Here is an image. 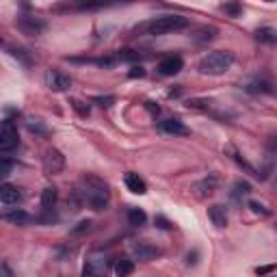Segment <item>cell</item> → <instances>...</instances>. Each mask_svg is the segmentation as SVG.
I'll list each match as a JSON object with an SVG mask.
<instances>
[{
	"label": "cell",
	"mask_w": 277,
	"mask_h": 277,
	"mask_svg": "<svg viewBox=\"0 0 277 277\" xmlns=\"http://www.w3.org/2000/svg\"><path fill=\"white\" fill-rule=\"evenodd\" d=\"M82 195H85V201L89 204L91 210H104L108 206V201H110V187H108V182H104L100 175H94V173H85L82 175Z\"/></svg>",
	"instance_id": "6da1fadb"
},
{
	"label": "cell",
	"mask_w": 277,
	"mask_h": 277,
	"mask_svg": "<svg viewBox=\"0 0 277 277\" xmlns=\"http://www.w3.org/2000/svg\"><path fill=\"white\" fill-rule=\"evenodd\" d=\"M189 26V17L184 15H160V17H154V20L145 22L141 26H136L134 33H145V35H167V33H178L184 31Z\"/></svg>",
	"instance_id": "7a4b0ae2"
},
{
	"label": "cell",
	"mask_w": 277,
	"mask_h": 277,
	"mask_svg": "<svg viewBox=\"0 0 277 277\" xmlns=\"http://www.w3.org/2000/svg\"><path fill=\"white\" fill-rule=\"evenodd\" d=\"M234 65V52L229 50H212L199 61L197 72L204 76H221Z\"/></svg>",
	"instance_id": "3957f363"
},
{
	"label": "cell",
	"mask_w": 277,
	"mask_h": 277,
	"mask_svg": "<svg viewBox=\"0 0 277 277\" xmlns=\"http://www.w3.org/2000/svg\"><path fill=\"white\" fill-rule=\"evenodd\" d=\"M20 147V134H17V126L13 124V119L5 117L3 126H0V152L3 156H9L13 150Z\"/></svg>",
	"instance_id": "277c9868"
},
{
	"label": "cell",
	"mask_w": 277,
	"mask_h": 277,
	"mask_svg": "<svg viewBox=\"0 0 277 277\" xmlns=\"http://www.w3.org/2000/svg\"><path fill=\"white\" fill-rule=\"evenodd\" d=\"M15 26L22 35H29V37H39L48 29L45 20H41V17H37V15H17Z\"/></svg>",
	"instance_id": "5b68a950"
},
{
	"label": "cell",
	"mask_w": 277,
	"mask_h": 277,
	"mask_svg": "<svg viewBox=\"0 0 277 277\" xmlns=\"http://www.w3.org/2000/svg\"><path fill=\"white\" fill-rule=\"evenodd\" d=\"M43 82L50 91H57V94H63V91H67L72 87V78L61 70H48L43 74Z\"/></svg>",
	"instance_id": "8992f818"
},
{
	"label": "cell",
	"mask_w": 277,
	"mask_h": 277,
	"mask_svg": "<svg viewBox=\"0 0 277 277\" xmlns=\"http://www.w3.org/2000/svg\"><path fill=\"white\" fill-rule=\"evenodd\" d=\"M63 169H65V156H63V152L57 150V147L45 150V154H43V171L48 175H57Z\"/></svg>",
	"instance_id": "52a82bcc"
},
{
	"label": "cell",
	"mask_w": 277,
	"mask_h": 277,
	"mask_svg": "<svg viewBox=\"0 0 277 277\" xmlns=\"http://www.w3.org/2000/svg\"><path fill=\"white\" fill-rule=\"evenodd\" d=\"M132 253L138 258V260L152 262V260H156V258L163 256V249L158 245L150 243V241H136V243H132Z\"/></svg>",
	"instance_id": "ba28073f"
},
{
	"label": "cell",
	"mask_w": 277,
	"mask_h": 277,
	"mask_svg": "<svg viewBox=\"0 0 277 277\" xmlns=\"http://www.w3.org/2000/svg\"><path fill=\"white\" fill-rule=\"evenodd\" d=\"M182 70H184V59L180 57V54H169V57H165L158 63L160 76H175V74H180Z\"/></svg>",
	"instance_id": "9c48e42d"
},
{
	"label": "cell",
	"mask_w": 277,
	"mask_h": 277,
	"mask_svg": "<svg viewBox=\"0 0 277 277\" xmlns=\"http://www.w3.org/2000/svg\"><path fill=\"white\" fill-rule=\"evenodd\" d=\"M217 184H219V178L215 173H210V175H206V178H201V180H197L195 184H193V191H195V195L199 199H206L210 195H215Z\"/></svg>",
	"instance_id": "30bf717a"
},
{
	"label": "cell",
	"mask_w": 277,
	"mask_h": 277,
	"mask_svg": "<svg viewBox=\"0 0 277 277\" xmlns=\"http://www.w3.org/2000/svg\"><path fill=\"white\" fill-rule=\"evenodd\" d=\"M158 130L165 134H173V136H189L191 134V130L178 117H167V119H163V122H158Z\"/></svg>",
	"instance_id": "8fae6325"
},
{
	"label": "cell",
	"mask_w": 277,
	"mask_h": 277,
	"mask_svg": "<svg viewBox=\"0 0 277 277\" xmlns=\"http://www.w3.org/2000/svg\"><path fill=\"white\" fill-rule=\"evenodd\" d=\"M0 201H3V206H17L22 201V191L13 187V184L5 182L3 187H0Z\"/></svg>",
	"instance_id": "7c38bea8"
},
{
	"label": "cell",
	"mask_w": 277,
	"mask_h": 277,
	"mask_svg": "<svg viewBox=\"0 0 277 277\" xmlns=\"http://www.w3.org/2000/svg\"><path fill=\"white\" fill-rule=\"evenodd\" d=\"M3 221L5 223H9V225H17V227H24V225H29L31 221H35L29 212L26 210H22V208H15V210H11V212H5L3 215Z\"/></svg>",
	"instance_id": "4fadbf2b"
},
{
	"label": "cell",
	"mask_w": 277,
	"mask_h": 277,
	"mask_svg": "<svg viewBox=\"0 0 277 277\" xmlns=\"http://www.w3.org/2000/svg\"><path fill=\"white\" fill-rule=\"evenodd\" d=\"M124 182H126L128 191L134 193V195H145V193H147V184H145V180H143L138 173H132V171H130V173H126Z\"/></svg>",
	"instance_id": "5bb4252c"
},
{
	"label": "cell",
	"mask_w": 277,
	"mask_h": 277,
	"mask_svg": "<svg viewBox=\"0 0 277 277\" xmlns=\"http://www.w3.org/2000/svg\"><path fill=\"white\" fill-rule=\"evenodd\" d=\"M85 264H89V269L94 271V275H96V277H104V275H106V271H108V266H110L108 258L98 256V253L89 256V260H87Z\"/></svg>",
	"instance_id": "9a60e30c"
},
{
	"label": "cell",
	"mask_w": 277,
	"mask_h": 277,
	"mask_svg": "<svg viewBox=\"0 0 277 277\" xmlns=\"http://www.w3.org/2000/svg\"><path fill=\"white\" fill-rule=\"evenodd\" d=\"M208 219L212 221V225L219 227V229H223L227 225V212L221 204H215V206L208 208Z\"/></svg>",
	"instance_id": "2e32d148"
},
{
	"label": "cell",
	"mask_w": 277,
	"mask_h": 277,
	"mask_svg": "<svg viewBox=\"0 0 277 277\" xmlns=\"http://www.w3.org/2000/svg\"><path fill=\"white\" fill-rule=\"evenodd\" d=\"M59 201V189L57 187H45L41 193V210H54Z\"/></svg>",
	"instance_id": "e0dca14e"
},
{
	"label": "cell",
	"mask_w": 277,
	"mask_h": 277,
	"mask_svg": "<svg viewBox=\"0 0 277 277\" xmlns=\"http://www.w3.org/2000/svg\"><path fill=\"white\" fill-rule=\"evenodd\" d=\"M128 223L132 227H143L147 223V215L143 208H128Z\"/></svg>",
	"instance_id": "ac0fdd59"
},
{
	"label": "cell",
	"mask_w": 277,
	"mask_h": 277,
	"mask_svg": "<svg viewBox=\"0 0 277 277\" xmlns=\"http://www.w3.org/2000/svg\"><path fill=\"white\" fill-rule=\"evenodd\" d=\"M115 273L117 277H128L134 273V262L130 260V258H119V260L115 262Z\"/></svg>",
	"instance_id": "d6986e66"
},
{
	"label": "cell",
	"mask_w": 277,
	"mask_h": 277,
	"mask_svg": "<svg viewBox=\"0 0 277 277\" xmlns=\"http://www.w3.org/2000/svg\"><path fill=\"white\" fill-rule=\"evenodd\" d=\"M251 193V184L245 182V180H236L234 187H232V199L234 201H241L243 197H247Z\"/></svg>",
	"instance_id": "ffe728a7"
},
{
	"label": "cell",
	"mask_w": 277,
	"mask_h": 277,
	"mask_svg": "<svg viewBox=\"0 0 277 277\" xmlns=\"http://www.w3.org/2000/svg\"><path fill=\"white\" fill-rule=\"evenodd\" d=\"M217 33H219V31L215 29V26H201V29H199L195 35H193V39H195L197 43H208V41L215 39Z\"/></svg>",
	"instance_id": "44dd1931"
},
{
	"label": "cell",
	"mask_w": 277,
	"mask_h": 277,
	"mask_svg": "<svg viewBox=\"0 0 277 277\" xmlns=\"http://www.w3.org/2000/svg\"><path fill=\"white\" fill-rule=\"evenodd\" d=\"M232 158L236 160V165H238V167H241V169H245L247 173H251V175H253V178H260V173H258V169H256V167H253V165H251V163H249V160H245V158H243V156H241V154H238L236 150H232Z\"/></svg>",
	"instance_id": "7402d4cb"
},
{
	"label": "cell",
	"mask_w": 277,
	"mask_h": 277,
	"mask_svg": "<svg viewBox=\"0 0 277 277\" xmlns=\"http://www.w3.org/2000/svg\"><path fill=\"white\" fill-rule=\"evenodd\" d=\"M7 50H9V54H11L13 59H17V61H20L24 67H31V65H33V59H31V54L26 52L24 48H7Z\"/></svg>",
	"instance_id": "603a6c76"
},
{
	"label": "cell",
	"mask_w": 277,
	"mask_h": 277,
	"mask_svg": "<svg viewBox=\"0 0 277 277\" xmlns=\"http://www.w3.org/2000/svg\"><path fill=\"white\" fill-rule=\"evenodd\" d=\"M247 91H251V94H271V82H266V80H253V82H249L247 85Z\"/></svg>",
	"instance_id": "cb8c5ba5"
},
{
	"label": "cell",
	"mask_w": 277,
	"mask_h": 277,
	"mask_svg": "<svg viewBox=\"0 0 277 277\" xmlns=\"http://www.w3.org/2000/svg\"><path fill=\"white\" fill-rule=\"evenodd\" d=\"M70 106L76 110L78 117H89V115H91L89 104H87V102H82V100H78V98H70Z\"/></svg>",
	"instance_id": "d4e9b609"
},
{
	"label": "cell",
	"mask_w": 277,
	"mask_h": 277,
	"mask_svg": "<svg viewBox=\"0 0 277 277\" xmlns=\"http://www.w3.org/2000/svg\"><path fill=\"white\" fill-rule=\"evenodd\" d=\"M256 39L262 41V43H273L277 39V33L273 29H269V26H266V29H258L256 31Z\"/></svg>",
	"instance_id": "484cf974"
},
{
	"label": "cell",
	"mask_w": 277,
	"mask_h": 277,
	"mask_svg": "<svg viewBox=\"0 0 277 277\" xmlns=\"http://www.w3.org/2000/svg\"><path fill=\"white\" fill-rule=\"evenodd\" d=\"M115 57H117L119 63H134V61L141 59V57H138V52H136V50H130V48H128V50H117Z\"/></svg>",
	"instance_id": "4316f807"
},
{
	"label": "cell",
	"mask_w": 277,
	"mask_h": 277,
	"mask_svg": "<svg viewBox=\"0 0 277 277\" xmlns=\"http://www.w3.org/2000/svg\"><path fill=\"white\" fill-rule=\"evenodd\" d=\"M26 128H29L33 134H39V136H45V134H48V128L43 126L41 119H29V122H26Z\"/></svg>",
	"instance_id": "83f0119b"
},
{
	"label": "cell",
	"mask_w": 277,
	"mask_h": 277,
	"mask_svg": "<svg viewBox=\"0 0 277 277\" xmlns=\"http://www.w3.org/2000/svg\"><path fill=\"white\" fill-rule=\"evenodd\" d=\"M247 208L253 212V215H260V217H269L271 215V210L266 208L264 204H260V201H256V199H249L247 201Z\"/></svg>",
	"instance_id": "f1b7e54d"
},
{
	"label": "cell",
	"mask_w": 277,
	"mask_h": 277,
	"mask_svg": "<svg viewBox=\"0 0 277 277\" xmlns=\"http://www.w3.org/2000/svg\"><path fill=\"white\" fill-rule=\"evenodd\" d=\"M221 11L227 13L229 17H238L243 13V5H238V3H225V5H221Z\"/></svg>",
	"instance_id": "f546056e"
},
{
	"label": "cell",
	"mask_w": 277,
	"mask_h": 277,
	"mask_svg": "<svg viewBox=\"0 0 277 277\" xmlns=\"http://www.w3.org/2000/svg\"><path fill=\"white\" fill-rule=\"evenodd\" d=\"M91 102L98 104V106H102V108H108V106H113L117 102V98L115 96H94V98H91Z\"/></svg>",
	"instance_id": "4dcf8cb0"
},
{
	"label": "cell",
	"mask_w": 277,
	"mask_h": 277,
	"mask_svg": "<svg viewBox=\"0 0 277 277\" xmlns=\"http://www.w3.org/2000/svg\"><path fill=\"white\" fill-rule=\"evenodd\" d=\"M11 169H13V160L9 158V156H3V158H0V175L7 178V175L11 173Z\"/></svg>",
	"instance_id": "1f68e13d"
},
{
	"label": "cell",
	"mask_w": 277,
	"mask_h": 277,
	"mask_svg": "<svg viewBox=\"0 0 277 277\" xmlns=\"http://www.w3.org/2000/svg\"><path fill=\"white\" fill-rule=\"evenodd\" d=\"M91 225H94V223H91V221L89 219H85V221H80V223L76 225V227H72V236H78V234H85V232H89V229H91Z\"/></svg>",
	"instance_id": "d6a6232c"
},
{
	"label": "cell",
	"mask_w": 277,
	"mask_h": 277,
	"mask_svg": "<svg viewBox=\"0 0 277 277\" xmlns=\"http://www.w3.org/2000/svg\"><path fill=\"white\" fill-rule=\"evenodd\" d=\"M187 106H189V108H201V110H208V108H210V102H208V100L193 98V100H189V102H187Z\"/></svg>",
	"instance_id": "836d02e7"
},
{
	"label": "cell",
	"mask_w": 277,
	"mask_h": 277,
	"mask_svg": "<svg viewBox=\"0 0 277 277\" xmlns=\"http://www.w3.org/2000/svg\"><path fill=\"white\" fill-rule=\"evenodd\" d=\"M154 223H156V227H160V229H171V227H173L171 221H169V219H165L163 215H156Z\"/></svg>",
	"instance_id": "e575fe53"
},
{
	"label": "cell",
	"mask_w": 277,
	"mask_h": 277,
	"mask_svg": "<svg viewBox=\"0 0 277 277\" xmlns=\"http://www.w3.org/2000/svg\"><path fill=\"white\" fill-rule=\"evenodd\" d=\"M145 67L143 65H134L130 72H128V76H130V78H145Z\"/></svg>",
	"instance_id": "d590c367"
},
{
	"label": "cell",
	"mask_w": 277,
	"mask_h": 277,
	"mask_svg": "<svg viewBox=\"0 0 277 277\" xmlns=\"http://www.w3.org/2000/svg\"><path fill=\"white\" fill-rule=\"evenodd\" d=\"M275 271V264H269V266H258L256 269V275H269V273H273Z\"/></svg>",
	"instance_id": "8d00e7d4"
},
{
	"label": "cell",
	"mask_w": 277,
	"mask_h": 277,
	"mask_svg": "<svg viewBox=\"0 0 277 277\" xmlns=\"http://www.w3.org/2000/svg\"><path fill=\"white\" fill-rule=\"evenodd\" d=\"M145 108L150 110L154 117H156V115H160V106H158V104H154V102H145Z\"/></svg>",
	"instance_id": "74e56055"
},
{
	"label": "cell",
	"mask_w": 277,
	"mask_h": 277,
	"mask_svg": "<svg viewBox=\"0 0 277 277\" xmlns=\"http://www.w3.org/2000/svg\"><path fill=\"white\" fill-rule=\"evenodd\" d=\"M0 273H3V277H15L13 271H11V266H9L7 262H3V266H0Z\"/></svg>",
	"instance_id": "f35d334b"
},
{
	"label": "cell",
	"mask_w": 277,
	"mask_h": 277,
	"mask_svg": "<svg viewBox=\"0 0 277 277\" xmlns=\"http://www.w3.org/2000/svg\"><path fill=\"white\" fill-rule=\"evenodd\" d=\"M275 152H277V136H271L269 138V154L273 156Z\"/></svg>",
	"instance_id": "ab89813d"
},
{
	"label": "cell",
	"mask_w": 277,
	"mask_h": 277,
	"mask_svg": "<svg viewBox=\"0 0 277 277\" xmlns=\"http://www.w3.org/2000/svg\"><path fill=\"white\" fill-rule=\"evenodd\" d=\"M197 258H199V253H197V251H193V253H189V256H187V264H189V266H193V264H197Z\"/></svg>",
	"instance_id": "60d3db41"
},
{
	"label": "cell",
	"mask_w": 277,
	"mask_h": 277,
	"mask_svg": "<svg viewBox=\"0 0 277 277\" xmlns=\"http://www.w3.org/2000/svg\"><path fill=\"white\" fill-rule=\"evenodd\" d=\"M273 189H275V193H277V173H275V178H273Z\"/></svg>",
	"instance_id": "b9f144b4"
}]
</instances>
